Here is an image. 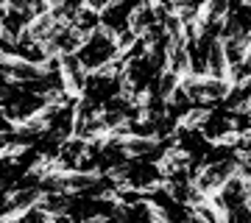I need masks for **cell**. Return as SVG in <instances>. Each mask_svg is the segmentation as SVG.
Returning a JSON list of instances; mask_svg holds the SVG:
<instances>
[{"instance_id":"cell-1","label":"cell","mask_w":251,"mask_h":223,"mask_svg":"<svg viewBox=\"0 0 251 223\" xmlns=\"http://www.w3.org/2000/svg\"><path fill=\"white\" fill-rule=\"evenodd\" d=\"M117 56H120L117 34H112V31L103 28V25H100L98 31H92V34L84 39V45H81V50H78V59L84 62V67L90 73L106 70Z\"/></svg>"},{"instance_id":"cell-2","label":"cell","mask_w":251,"mask_h":223,"mask_svg":"<svg viewBox=\"0 0 251 223\" xmlns=\"http://www.w3.org/2000/svg\"><path fill=\"white\" fill-rule=\"evenodd\" d=\"M156 23H159V17H156V9H153L151 0H145L143 6L134 11V17H131V28H134L140 36H143L148 28H153Z\"/></svg>"}]
</instances>
